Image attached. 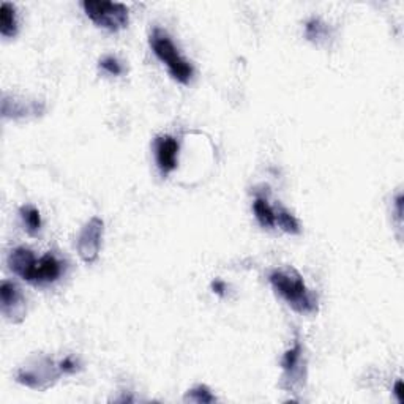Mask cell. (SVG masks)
<instances>
[{
	"label": "cell",
	"instance_id": "cell-1",
	"mask_svg": "<svg viewBox=\"0 0 404 404\" xmlns=\"http://www.w3.org/2000/svg\"><path fill=\"white\" fill-rule=\"evenodd\" d=\"M270 284L292 310L301 315L318 313V297L306 288L302 275L294 267H281L271 271Z\"/></svg>",
	"mask_w": 404,
	"mask_h": 404
},
{
	"label": "cell",
	"instance_id": "cell-2",
	"mask_svg": "<svg viewBox=\"0 0 404 404\" xmlns=\"http://www.w3.org/2000/svg\"><path fill=\"white\" fill-rule=\"evenodd\" d=\"M150 47L153 54L163 62V64L168 67L169 73L174 79L180 84H188L191 81L194 69L191 64L188 60H185L182 55H180L176 45L172 43V40L168 33L162 29H153L150 35Z\"/></svg>",
	"mask_w": 404,
	"mask_h": 404
},
{
	"label": "cell",
	"instance_id": "cell-3",
	"mask_svg": "<svg viewBox=\"0 0 404 404\" xmlns=\"http://www.w3.org/2000/svg\"><path fill=\"white\" fill-rule=\"evenodd\" d=\"M64 371H62L60 364H55L52 359L45 357V355H38L18 368L16 381L26 387L43 392L54 386Z\"/></svg>",
	"mask_w": 404,
	"mask_h": 404
},
{
	"label": "cell",
	"instance_id": "cell-4",
	"mask_svg": "<svg viewBox=\"0 0 404 404\" xmlns=\"http://www.w3.org/2000/svg\"><path fill=\"white\" fill-rule=\"evenodd\" d=\"M82 9H84L87 18L101 29L118 32L128 26V9L123 4L104 2V0H86V2H82Z\"/></svg>",
	"mask_w": 404,
	"mask_h": 404
},
{
	"label": "cell",
	"instance_id": "cell-5",
	"mask_svg": "<svg viewBox=\"0 0 404 404\" xmlns=\"http://www.w3.org/2000/svg\"><path fill=\"white\" fill-rule=\"evenodd\" d=\"M303 354L305 352H303V346L301 343V340L296 338L294 346H292L291 349H288L281 359L283 376H281L280 387L288 390L289 393L291 392L297 393V390H301L305 384L306 361H305Z\"/></svg>",
	"mask_w": 404,
	"mask_h": 404
},
{
	"label": "cell",
	"instance_id": "cell-6",
	"mask_svg": "<svg viewBox=\"0 0 404 404\" xmlns=\"http://www.w3.org/2000/svg\"><path fill=\"white\" fill-rule=\"evenodd\" d=\"M103 234H104V223L99 217L90 218L86 223V226L82 228V231L78 237V242H76V248H78L81 259L86 264H94L96 259H99Z\"/></svg>",
	"mask_w": 404,
	"mask_h": 404
},
{
	"label": "cell",
	"instance_id": "cell-7",
	"mask_svg": "<svg viewBox=\"0 0 404 404\" xmlns=\"http://www.w3.org/2000/svg\"><path fill=\"white\" fill-rule=\"evenodd\" d=\"M0 306L4 316L13 324L23 322L26 318V298L13 281L4 280L0 284Z\"/></svg>",
	"mask_w": 404,
	"mask_h": 404
},
{
	"label": "cell",
	"instance_id": "cell-8",
	"mask_svg": "<svg viewBox=\"0 0 404 404\" xmlns=\"http://www.w3.org/2000/svg\"><path fill=\"white\" fill-rule=\"evenodd\" d=\"M155 159L162 176L166 177L177 168L179 142L172 136H158L155 139Z\"/></svg>",
	"mask_w": 404,
	"mask_h": 404
},
{
	"label": "cell",
	"instance_id": "cell-9",
	"mask_svg": "<svg viewBox=\"0 0 404 404\" xmlns=\"http://www.w3.org/2000/svg\"><path fill=\"white\" fill-rule=\"evenodd\" d=\"M64 266L57 256L47 253L35 261L30 281L32 284H51L57 281L64 274Z\"/></svg>",
	"mask_w": 404,
	"mask_h": 404
},
{
	"label": "cell",
	"instance_id": "cell-10",
	"mask_svg": "<svg viewBox=\"0 0 404 404\" xmlns=\"http://www.w3.org/2000/svg\"><path fill=\"white\" fill-rule=\"evenodd\" d=\"M45 113V104L38 101H27L16 96H2V116L4 118H24L37 117Z\"/></svg>",
	"mask_w": 404,
	"mask_h": 404
},
{
	"label": "cell",
	"instance_id": "cell-11",
	"mask_svg": "<svg viewBox=\"0 0 404 404\" xmlns=\"http://www.w3.org/2000/svg\"><path fill=\"white\" fill-rule=\"evenodd\" d=\"M35 261H37V257H35L33 252L26 247L15 248L9 256V266L13 274H16L26 281H30Z\"/></svg>",
	"mask_w": 404,
	"mask_h": 404
},
{
	"label": "cell",
	"instance_id": "cell-12",
	"mask_svg": "<svg viewBox=\"0 0 404 404\" xmlns=\"http://www.w3.org/2000/svg\"><path fill=\"white\" fill-rule=\"evenodd\" d=\"M253 212L257 223L264 229H274L276 226L275 223V208L269 204V199L264 194H256V199L253 202Z\"/></svg>",
	"mask_w": 404,
	"mask_h": 404
},
{
	"label": "cell",
	"instance_id": "cell-13",
	"mask_svg": "<svg viewBox=\"0 0 404 404\" xmlns=\"http://www.w3.org/2000/svg\"><path fill=\"white\" fill-rule=\"evenodd\" d=\"M0 33L5 38H13L18 33L16 9L9 2H4L0 6Z\"/></svg>",
	"mask_w": 404,
	"mask_h": 404
},
{
	"label": "cell",
	"instance_id": "cell-14",
	"mask_svg": "<svg viewBox=\"0 0 404 404\" xmlns=\"http://www.w3.org/2000/svg\"><path fill=\"white\" fill-rule=\"evenodd\" d=\"M275 223H276V226H280V229H283L284 232L292 234V235L301 234V225H298L297 218L281 206H278L275 208Z\"/></svg>",
	"mask_w": 404,
	"mask_h": 404
},
{
	"label": "cell",
	"instance_id": "cell-15",
	"mask_svg": "<svg viewBox=\"0 0 404 404\" xmlns=\"http://www.w3.org/2000/svg\"><path fill=\"white\" fill-rule=\"evenodd\" d=\"M21 218H23L24 226L27 229V232L30 235H37L41 229V217L38 208H35L33 206H23L21 207Z\"/></svg>",
	"mask_w": 404,
	"mask_h": 404
},
{
	"label": "cell",
	"instance_id": "cell-16",
	"mask_svg": "<svg viewBox=\"0 0 404 404\" xmlns=\"http://www.w3.org/2000/svg\"><path fill=\"white\" fill-rule=\"evenodd\" d=\"M184 400L191 401V403H198V404L217 401V398H215L213 393L211 392V388H208L207 386H198L191 390H188V393L185 395Z\"/></svg>",
	"mask_w": 404,
	"mask_h": 404
},
{
	"label": "cell",
	"instance_id": "cell-17",
	"mask_svg": "<svg viewBox=\"0 0 404 404\" xmlns=\"http://www.w3.org/2000/svg\"><path fill=\"white\" fill-rule=\"evenodd\" d=\"M305 35L310 41H315L316 43V41L324 40L327 37V26L320 19L313 18L308 21V23H306Z\"/></svg>",
	"mask_w": 404,
	"mask_h": 404
},
{
	"label": "cell",
	"instance_id": "cell-18",
	"mask_svg": "<svg viewBox=\"0 0 404 404\" xmlns=\"http://www.w3.org/2000/svg\"><path fill=\"white\" fill-rule=\"evenodd\" d=\"M100 68L104 69V72L113 74V76H118L123 73V68L120 65V62H118L113 55H108V57H104L100 60Z\"/></svg>",
	"mask_w": 404,
	"mask_h": 404
},
{
	"label": "cell",
	"instance_id": "cell-19",
	"mask_svg": "<svg viewBox=\"0 0 404 404\" xmlns=\"http://www.w3.org/2000/svg\"><path fill=\"white\" fill-rule=\"evenodd\" d=\"M60 368H62V371H64V374H73L79 370L78 361H76L73 357H69V355L60 361Z\"/></svg>",
	"mask_w": 404,
	"mask_h": 404
},
{
	"label": "cell",
	"instance_id": "cell-20",
	"mask_svg": "<svg viewBox=\"0 0 404 404\" xmlns=\"http://www.w3.org/2000/svg\"><path fill=\"white\" fill-rule=\"evenodd\" d=\"M403 194L400 193L398 196H396L395 199V212H396V218H398V223H400V226H401V223H403Z\"/></svg>",
	"mask_w": 404,
	"mask_h": 404
},
{
	"label": "cell",
	"instance_id": "cell-21",
	"mask_svg": "<svg viewBox=\"0 0 404 404\" xmlns=\"http://www.w3.org/2000/svg\"><path fill=\"white\" fill-rule=\"evenodd\" d=\"M393 395L396 396V400H398V403H403V401H404V386H403V381H396V382H395Z\"/></svg>",
	"mask_w": 404,
	"mask_h": 404
},
{
	"label": "cell",
	"instance_id": "cell-22",
	"mask_svg": "<svg viewBox=\"0 0 404 404\" xmlns=\"http://www.w3.org/2000/svg\"><path fill=\"white\" fill-rule=\"evenodd\" d=\"M212 289H213V292H217L218 296H225V291H226V284L223 283V281H220V280H215L213 283H212Z\"/></svg>",
	"mask_w": 404,
	"mask_h": 404
}]
</instances>
